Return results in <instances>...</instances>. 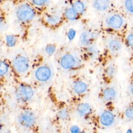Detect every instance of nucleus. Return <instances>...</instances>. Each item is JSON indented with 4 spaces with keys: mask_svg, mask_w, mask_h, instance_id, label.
<instances>
[{
    "mask_svg": "<svg viewBox=\"0 0 133 133\" xmlns=\"http://www.w3.org/2000/svg\"><path fill=\"white\" fill-rule=\"evenodd\" d=\"M16 16L21 22H26L32 20L35 16V11L30 5L22 4L16 9Z\"/></svg>",
    "mask_w": 133,
    "mask_h": 133,
    "instance_id": "nucleus-1",
    "label": "nucleus"
},
{
    "mask_svg": "<svg viewBox=\"0 0 133 133\" xmlns=\"http://www.w3.org/2000/svg\"><path fill=\"white\" fill-rule=\"evenodd\" d=\"M34 90L32 87L25 83L19 84L15 91L16 99L20 102H26L30 100L33 97Z\"/></svg>",
    "mask_w": 133,
    "mask_h": 133,
    "instance_id": "nucleus-2",
    "label": "nucleus"
},
{
    "mask_svg": "<svg viewBox=\"0 0 133 133\" xmlns=\"http://www.w3.org/2000/svg\"><path fill=\"white\" fill-rule=\"evenodd\" d=\"M12 65L18 73L23 74L28 70L30 63L28 59L26 57L19 55L17 56L13 60Z\"/></svg>",
    "mask_w": 133,
    "mask_h": 133,
    "instance_id": "nucleus-3",
    "label": "nucleus"
},
{
    "mask_svg": "<svg viewBox=\"0 0 133 133\" xmlns=\"http://www.w3.org/2000/svg\"><path fill=\"white\" fill-rule=\"evenodd\" d=\"M18 120L22 126L25 127H31L35 124L36 117L32 111L25 110L20 113Z\"/></svg>",
    "mask_w": 133,
    "mask_h": 133,
    "instance_id": "nucleus-4",
    "label": "nucleus"
},
{
    "mask_svg": "<svg viewBox=\"0 0 133 133\" xmlns=\"http://www.w3.org/2000/svg\"><path fill=\"white\" fill-rule=\"evenodd\" d=\"M36 79L41 82L47 81L51 75V71L50 68L47 66H41L36 69L35 71Z\"/></svg>",
    "mask_w": 133,
    "mask_h": 133,
    "instance_id": "nucleus-5",
    "label": "nucleus"
},
{
    "mask_svg": "<svg viewBox=\"0 0 133 133\" xmlns=\"http://www.w3.org/2000/svg\"><path fill=\"white\" fill-rule=\"evenodd\" d=\"M76 63L75 58L70 54L64 55L60 60V65L64 69L72 68Z\"/></svg>",
    "mask_w": 133,
    "mask_h": 133,
    "instance_id": "nucleus-6",
    "label": "nucleus"
},
{
    "mask_svg": "<svg viewBox=\"0 0 133 133\" xmlns=\"http://www.w3.org/2000/svg\"><path fill=\"white\" fill-rule=\"evenodd\" d=\"M100 122L105 126H110L113 124L114 121V116L110 111H105L102 113L100 116Z\"/></svg>",
    "mask_w": 133,
    "mask_h": 133,
    "instance_id": "nucleus-7",
    "label": "nucleus"
},
{
    "mask_svg": "<svg viewBox=\"0 0 133 133\" xmlns=\"http://www.w3.org/2000/svg\"><path fill=\"white\" fill-rule=\"evenodd\" d=\"M107 23L112 28L118 29L122 25L123 19L119 15H114L109 18Z\"/></svg>",
    "mask_w": 133,
    "mask_h": 133,
    "instance_id": "nucleus-8",
    "label": "nucleus"
},
{
    "mask_svg": "<svg viewBox=\"0 0 133 133\" xmlns=\"http://www.w3.org/2000/svg\"><path fill=\"white\" fill-rule=\"evenodd\" d=\"M94 37L93 33L90 31H86L81 35L80 41L83 45H88L92 42Z\"/></svg>",
    "mask_w": 133,
    "mask_h": 133,
    "instance_id": "nucleus-9",
    "label": "nucleus"
},
{
    "mask_svg": "<svg viewBox=\"0 0 133 133\" xmlns=\"http://www.w3.org/2000/svg\"><path fill=\"white\" fill-rule=\"evenodd\" d=\"M77 111L79 115L85 116L90 113L91 112V108L88 103H81L77 107Z\"/></svg>",
    "mask_w": 133,
    "mask_h": 133,
    "instance_id": "nucleus-10",
    "label": "nucleus"
},
{
    "mask_svg": "<svg viewBox=\"0 0 133 133\" xmlns=\"http://www.w3.org/2000/svg\"><path fill=\"white\" fill-rule=\"evenodd\" d=\"M87 87L85 83L82 81H77L73 85L74 91L78 94L85 92L87 90Z\"/></svg>",
    "mask_w": 133,
    "mask_h": 133,
    "instance_id": "nucleus-11",
    "label": "nucleus"
},
{
    "mask_svg": "<svg viewBox=\"0 0 133 133\" xmlns=\"http://www.w3.org/2000/svg\"><path fill=\"white\" fill-rule=\"evenodd\" d=\"M103 97L104 100L110 101L113 99L116 96V92L113 88H107L103 92Z\"/></svg>",
    "mask_w": 133,
    "mask_h": 133,
    "instance_id": "nucleus-12",
    "label": "nucleus"
},
{
    "mask_svg": "<svg viewBox=\"0 0 133 133\" xmlns=\"http://www.w3.org/2000/svg\"><path fill=\"white\" fill-rule=\"evenodd\" d=\"M109 1L106 0H97L94 2V6L99 10H104L109 7Z\"/></svg>",
    "mask_w": 133,
    "mask_h": 133,
    "instance_id": "nucleus-13",
    "label": "nucleus"
},
{
    "mask_svg": "<svg viewBox=\"0 0 133 133\" xmlns=\"http://www.w3.org/2000/svg\"><path fill=\"white\" fill-rule=\"evenodd\" d=\"M60 21V17L56 15H48L46 16V21L50 25H56Z\"/></svg>",
    "mask_w": 133,
    "mask_h": 133,
    "instance_id": "nucleus-14",
    "label": "nucleus"
},
{
    "mask_svg": "<svg viewBox=\"0 0 133 133\" xmlns=\"http://www.w3.org/2000/svg\"><path fill=\"white\" fill-rule=\"evenodd\" d=\"M109 47L112 51H117L121 48V44L117 39H112L109 43Z\"/></svg>",
    "mask_w": 133,
    "mask_h": 133,
    "instance_id": "nucleus-15",
    "label": "nucleus"
},
{
    "mask_svg": "<svg viewBox=\"0 0 133 133\" xmlns=\"http://www.w3.org/2000/svg\"><path fill=\"white\" fill-rule=\"evenodd\" d=\"M77 14L82 13L85 9V6L84 4L81 1L75 2L72 7Z\"/></svg>",
    "mask_w": 133,
    "mask_h": 133,
    "instance_id": "nucleus-16",
    "label": "nucleus"
},
{
    "mask_svg": "<svg viewBox=\"0 0 133 133\" xmlns=\"http://www.w3.org/2000/svg\"><path fill=\"white\" fill-rule=\"evenodd\" d=\"M17 37L14 35H8L6 36V43L9 47H14L17 43Z\"/></svg>",
    "mask_w": 133,
    "mask_h": 133,
    "instance_id": "nucleus-17",
    "label": "nucleus"
},
{
    "mask_svg": "<svg viewBox=\"0 0 133 133\" xmlns=\"http://www.w3.org/2000/svg\"><path fill=\"white\" fill-rule=\"evenodd\" d=\"M64 15L65 17L68 19L73 20L77 18V14L72 8H70L65 10L64 12Z\"/></svg>",
    "mask_w": 133,
    "mask_h": 133,
    "instance_id": "nucleus-18",
    "label": "nucleus"
},
{
    "mask_svg": "<svg viewBox=\"0 0 133 133\" xmlns=\"http://www.w3.org/2000/svg\"><path fill=\"white\" fill-rule=\"evenodd\" d=\"M9 65L4 61L0 60V77L5 75L8 71Z\"/></svg>",
    "mask_w": 133,
    "mask_h": 133,
    "instance_id": "nucleus-19",
    "label": "nucleus"
},
{
    "mask_svg": "<svg viewBox=\"0 0 133 133\" xmlns=\"http://www.w3.org/2000/svg\"><path fill=\"white\" fill-rule=\"evenodd\" d=\"M56 50V46L52 44H49L45 47V51L49 55H52Z\"/></svg>",
    "mask_w": 133,
    "mask_h": 133,
    "instance_id": "nucleus-20",
    "label": "nucleus"
},
{
    "mask_svg": "<svg viewBox=\"0 0 133 133\" xmlns=\"http://www.w3.org/2000/svg\"><path fill=\"white\" fill-rule=\"evenodd\" d=\"M126 9L130 12L133 13V0H128L125 3Z\"/></svg>",
    "mask_w": 133,
    "mask_h": 133,
    "instance_id": "nucleus-21",
    "label": "nucleus"
},
{
    "mask_svg": "<svg viewBox=\"0 0 133 133\" xmlns=\"http://www.w3.org/2000/svg\"><path fill=\"white\" fill-rule=\"evenodd\" d=\"M69 115L68 111L66 109H62L58 112V116L61 119H65Z\"/></svg>",
    "mask_w": 133,
    "mask_h": 133,
    "instance_id": "nucleus-22",
    "label": "nucleus"
},
{
    "mask_svg": "<svg viewBox=\"0 0 133 133\" xmlns=\"http://www.w3.org/2000/svg\"><path fill=\"white\" fill-rule=\"evenodd\" d=\"M125 115L127 117L133 119V106H130L126 110Z\"/></svg>",
    "mask_w": 133,
    "mask_h": 133,
    "instance_id": "nucleus-23",
    "label": "nucleus"
},
{
    "mask_svg": "<svg viewBox=\"0 0 133 133\" xmlns=\"http://www.w3.org/2000/svg\"><path fill=\"white\" fill-rule=\"evenodd\" d=\"M115 73V68L113 66H110L106 69V75L109 77H112Z\"/></svg>",
    "mask_w": 133,
    "mask_h": 133,
    "instance_id": "nucleus-24",
    "label": "nucleus"
},
{
    "mask_svg": "<svg viewBox=\"0 0 133 133\" xmlns=\"http://www.w3.org/2000/svg\"><path fill=\"white\" fill-rule=\"evenodd\" d=\"M32 4L37 6H42L45 5L47 1L45 0H33L32 1Z\"/></svg>",
    "mask_w": 133,
    "mask_h": 133,
    "instance_id": "nucleus-25",
    "label": "nucleus"
},
{
    "mask_svg": "<svg viewBox=\"0 0 133 133\" xmlns=\"http://www.w3.org/2000/svg\"><path fill=\"white\" fill-rule=\"evenodd\" d=\"M127 43L129 46L133 47V34L132 33L129 34L127 36Z\"/></svg>",
    "mask_w": 133,
    "mask_h": 133,
    "instance_id": "nucleus-26",
    "label": "nucleus"
},
{
    "mask_svg": "<svg viewBox=\"0 0 133 133\" xmlns=\"http://www.w3.org/2000/svg\"><path fill=\"white\" fill-rule=\"evenodd\" d=\"M75 35V31L73 29H70L68 32V38L70 40H72L74 38Z\"/></svg>",
    "mask_w": 133,
    "mask_h": 133,
    "instance_id": "nucleus-27",
    "label": "nucleus"
},
{
    "mask_svg": "<svg viewBox=\"0 0 133 133\" xmlns=\"http://www.w3.org/2000/svg\"><path fill=\"white\" fill-rule=\"evenodd\" d=\"M71 133H79V128L77 126H73L71 128Z\"/></svg>",
    "mask_w": 133,
    "mask_h": 133,
    "instance_id": "nucleus-28",
    "label": "nucleus"
},
{
    "mask_svg": "<svg viewBox=\"0 0 133 133\" xmlns=\"http://www.w3.org/2000/svg\"><path fill=\"white\" fill-rule=\"evenodd\" d=\"M3 18H2V17L0 16V28L3 25Z\"/></svg>",
    "mask_w": 133,
    "mask_h": 133,
    "instance_id": "nucleus-29",
    "label": "nucleus"
},
{
    "mask_svg": "<svg viewBox=\"0 0 133 133\" xmlns=\"http://www.w3.org/2000/svg\"><path fill=\"white\" fill-rule=\"evenodd\" d=\"M130 91L132 93V94L133 95V83H132L131 87H130Z\"/></svg>",
    "mask_w": 133,
    "mask_h": 133,
    "instance_id": "nucleus-30",
    "label": "nucleus"
},
{
    "mask_svg": "<svg viewBox=\"0 0 133 133\" xmlns=\"http://www.w3.org/2000/svg\"><path fill=\"white\" fill-rule=\"evenodd\" d=\"M126 133H132V131L131 129H129L127 131V132Z\"/></svg>",
    "mask_w": 133,
    "mask_h": 133,
    "instance_id": "nucleus-31",
    "label": "nucleus"
},
{
    "mask_svg": "<svg viewBox=\"0 0 133 133\" xmlns=\"http://www.w3.org/2000/svg\"><path fill=\"white\" fill-rule=\"evenodd\" d=\"M1 120H0V129H1Z\"/></svg>",
    "mask_w": 133,
    "mask_h": 133,
    "instance_id": "nucleus-32",
    "label": "nucleus"
},
{
    "mask_svg": "<svg viewBox=\"0 0 133 133\" xmlns=\"http://www.w3.org/2000/svg\"><path fill=\"white\" fill-rule=\"evenodd\" d=\"M81 133H85L84 131H82V132H81Z\"/></svg>",
    "mask_w": 133,
    "mask_h": 133,
    "instance_id": "nucleus-33",
    "label": "nucleus"
},
{
    "mask_svg": "<svg viewBox=\"0 0 133 133\" xmlns=\"http://www.w3.org/2000/svg\"><path fill=\"white\" fill-rule=\"evenodd\" d=\"M1 91V85H0V92Z\"/></svg>",
    "mask_w": 133,
    "mask_h": 133,
    "instance_id": "nucleus-34",
    "label": "nucleus"
}]
</instances>
